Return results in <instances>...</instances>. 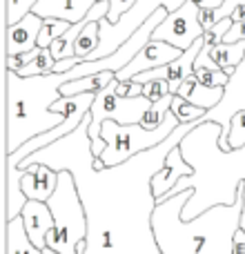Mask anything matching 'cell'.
I'll use <instances>...</instances> for the list:
<instances>
[{
    "mask_svg": "<svg viewBox=\"0 0 245 254\" xmlns=\"http://www.w3.org/2000/svg\"><path fill=\"white\" fill-rule=\"evenodd\" d=\"M89 125L92 114H87L76 131L31 154L18 167L27 170L34 163H43L56 172L67 170L74 174L87 212V239L80 254H163L152 225L158 205L152 179L163 167L167 154L198 123H181L161 145L105 170L94 167L96 156L92 152Z\"/></svg>",
    "mask_w": 245,
    "mask_h": 254,
    "instance_id": "cell-1",
    "label": "cell"
},
{
    "mask_svg": "<svg viewBox=\"0 0 245 254\" xmlns=\"http://www.w3.org/2000/svg\"><path fill=\"white\" fill-rule=\"evenodd\" d=\"M221 134L223 127L219 123L203 121L179 145L185 161L194 167V174L183 176L167 196H176L185 190H192V196L183 207L185 221L196 219L198 214L214 205H232L239 196V181L245 183V145L225 152L219 143ZM241 230L245 232V192Z\"/></svg>",
    "mask_w": 245,
    "mask_h": 254,
    "instance_id": "cell-2",
    "label": "cell"
},
{
    "mask_svg": "<svg viewBox=\"0 0 245 254\" xmlns=\"http://www.w3.org/2000/svg\"><path fill=\"white\" fill-rule=\"evenodd\" d=\"M245 183L239 181V196L232 205H214L185 221L183 207L192 190L167 196L154 210L152 225L163 254H232L234 234L241 230Z\"/></svg>",
    "mask_w": 245,
    "mask_h": 254,
    "instance_id": "cell-3",
    "label": "cell"
},
{
    "mask_svg": "<svg viewBox=\"0 0 245 254\" xmlns=\"http://www.w3.org/2000/svg\"><path fill=\"white\" fill-rule=\"evenodd\" d=\"M74 80L71 71L43 76H20L4 71V154H13L38 134L65 123V114L52 112V105L62 98L61 87Z\"/></svg>",
    "mask_w": 245,
    "mask_h": 254,
    "instance_id": "cell-4",
    "label": "cell"
},
{
    "mask_svg": "<svg viewBox=\"0 0 245 254\" xmlns=\"http://www.w3.org/2000/svg\"><path fill=\"white\" fill-rule=\"evenodd\" d=\"M47 205L54 214V230L47 234V248L61 254H80L87 239V212L71 172H58V188Z\"/></svg>",
    "mask_w": 245,
    "mask_h": 254,
    "instance_id": "cell-5",
    "label": "cell"
},
{
    "mask_svg": "<svg viewBox=\"0 0 245 254\" xmlns=\"http://www.w3.org/2000/svg\"><path fill=\"white\" fill-rule=\"evenodd\" d=\"M179 125H181L179 119L172 114V110L167 112L163 125L156 127V129H147L140 123L121 125L116 121H107L101 129V136L105 140V149H103V154L98 158L105 163V167L121 165V163L129 161L136 154L147 152V149L161 145L163 140H167Z\"/></svg>",
    "mask_w": 245,
    "mask_h": 254,
    "instance_id": "cell-6",
    "label": "cell"
},
{
    "mask_svg": "<svg viewBox=\"0 0 245 254\" xmlns=\"http://www.w3.org/2000/svg\"><path fill=\"white\" fill-rule=\"evenodd\" d=\"M152 107V101L145 96L138 98H122L116 94V78L105 89L96 94V101L92 105V125H89V140H92L94 156H101L105 149V140L101 136V129L107 121H116L121 125H136L143 121L147 110Z\"/></svg>",
    "mask_w": 245,
    "mask_h": 254,
    "instance_id": "cell-7",
    "label": "cell"
},
{
    "mask_svg": "<svg viewBox=\"0 0 245 254\" xmlns=\"http://www.w3.org/2000/svg\"><path fill=\"white\" fill-rule=\"evenodd\" d=\"M198 13H201V7L194 0H187L176 11L167 13L165 20L154 29L152 40H165V43L179 47L181 52H187L205 34L201 20H198Z\"/></svg>",
    "mask_w": 245,
    "mask_h": 254,
    "instance_id": "cell-8",
    "label": "cell"
},
{
    "mask_svg": "<svg viewBox=\"0 0 245 254\" xmlns=\"http://www.w3.org/2000/svg\"><path fill=\"white\" fill-rule=\"evenodd\" d=\"M241 110H245V56H243L241 65L230 76L223 101L205 114V121H214V123H219L223 127V134H221L219 143L225 152H228V138H230V131H232V116Z\"/></svg>",
    "mask_w": 245,
    "mask_h": 254,
    "instance_id": "cell-9",
    "label": "cell"
},
{
    "mask_svg": "<svg viewBox=\"0 0 245 254\" xmlns=\"http://www.w3.org/2000/svg\"><path fill=\"white\" fill-rule=\"evenodd\" d=\"M181 56H183V52H181L179 47H174V45L165 43V40H149V43L140 49L138 56H136L125 69H121L119 74H116V80H119V83L131 80L134 76L143 74V71L170 65V63H174L176 58H181Z\"/></svg>",
    "mask_w": 245,
    "mask_h": 254,
    "instance_id": "cell-10",
    "label": "cell"
},
{
    "mask_svg": "<svg viewBox=\"0 0 245 254\" xmlns=\"http://www.w3.org/2000/svg\"><path fill=\"white\" fill-rule=\"evenodd\" d=\"M189 174H194V167L185 161L181 147L176 145V147L167 154L163 167L156 172V176L152 179V192H154V196L158 198V203H161L163 198H165L167 194L176 188V183H179L183 176H189Z\"/></svg>",
    "mask_w": 245,
    "mask_h": 254,
    "instance_id": "cell-11",
    "label": "cell"
},
{
    "mask_svg": "<svg viewBox=\"0 0 245 254\" xmlns=\"http://www.w3.org/2000/svg\"><path fill=\"white\" fill-rule=\"evenodd\" d=\"M45 18H40L38 13L31 11L29 16H25L20 22L7 27V45L4 52L7 56H20V54L34 52L38 47V36L43 29Z\"/></svg>",
    "mask_w": 245,
    "mask_h": 254,
    "instance_id": "cell-12",
    "label": "cell"
},
{
    "mask_svg": "<svg viewBox=\"0 0 245 254\" xmlns=\"http://www.w3.org/2000/svg\"><path fill=\"white\" fill-rule=\"evenodd\" d=\"M20 188L29 201H43L47 203L52 194L58 188V172L43 163H34L25 170V176L20 181Z\"/></svg>",
    "mask_w": 245,
    "mask_h": 254,
    "instance_id": "cell-13",
    "label": "cell"
},
{
    "mask_svg": "<svg viewBox=\"0 0 245 254\" xmlns=\"http://www.w3.org/2000/svg\"><path fill=\"white\" fill-rule=\"evenodd\" d=\"M20 216L25 221V230L29 234L31 243L38 250H45L47 248V234L54 230V214L49 205L43 201H27Z\"/></svg>",
    "mask_w": 245,
    "mask_h": 254,
    "instance_id": "cell-14",
    "label": "cell"
},
{
    "mask_svg": "<svg viewBox=\"0 0 245 254\" xmlns=\"http://www.w3.org/2000/svg\"><path fill=\"white\" fill-rule=\"evenodd\" d=\"M96 2L98 0H38L34 13H38L40 18H56V20H67L76 25L87 18Z\"/></svg>",
    "mask_w": 245,
    "mask_h": 254,
    "instance_id": "cell-15",
    "label": "cell"
},
{
    "mask_svg": "<svg viewBox=\"0 0 245 254\" xmlns=\"http://www.w3.org/2000/svg\"><path fill=\"white\" fill-rule=\"evenodd\" d=\"M22 176H25V170L4 158V221L18 219L29 201L20 188Z\"/></svg>",
    "mask_w": 245,
    "mask_h": 254,
    "instance_id": "cell-16",
    "label": "cell"
},
{
    "mask_svg": "<svg viewBox=\"0 0 245 254\" xmlns=\"http://www.w3.org/2000/svg\"><path fill=\"white\" fill-rule=\"evenodd\" d=\"M225 87H207L203 85L196 76H189L183 85L179 87V96H183L185 101H189L192 105L201 107V110L210 112L223 101Z\"/></svg>",
    "mask_w": 245,
    "mask_h": 254,
    "instance_id": "cell-17",
    "label": "cell"
},
{
    "mask_svg": "<svg viewBox=\"0 0 245 254\" xmlns=\"http://www.w3.org/2000/svg\"><path fill=\"white\" fill-rule=\"evenodd\" d=\"M203 52L225 71V74L232 76L234 69L241 65L243 56H245V40H239V43H221V45H205Z\"/></svg>",
    "mask_w": 245,
    "mask_h": 254,
    "instance_id": "cell-18",
    "label": "cell"
},
{
    "mask_svg": "<svg viewBox=\"0 0 245 254\" xmlns=\"http://www.w3.org/2000/svg\"><path fill=\"white\" fill-rule=\"evenodd\" d=\"M4 252L7 254H43V250L31 243L29 234L25 230L22 216L7 221V234H4Z\"/></svg>",
    "mask_w": 245,
    "mask_h": 254,
    "instance_id": "cell-19",
    "label": "cell"
},
{
    "mask_svg": "<svg viewBox=\"0 0 245 254\" xmlns=\"http://www.w3.org/2000/svg\"><path fill=\"white\" fill-rule=\"evenodd\" d=\"M116 78L114 71H103V74H92L83 76V78H74L69 83H65L61 87L62 96H76V94H98L101 89H105L112 80Z\"/></svg>",
    "mask_w": 245,
    "mask_h": 254,
    "instance_id": "cell-20",
    "label": "cell"
},
{
    "mask_svg": "<svg viewBox=\"0 0 245 254\" xmlns=\"http://www.w3.org/2000/svg\"><path fill=\"white\" fill-rule=\"evenodd\" d=\"M98 43H101V27H98V22H89V25L80 31L78 38H76L74 54L80 58V61H87V58L98 49Z\"/></svg>",
    "mask_w": 245,
    "mask_h": 254,
    "instance_id": "cell-21",
    "label": "cell"
},
{
    "mask_svg": "<svg viewBox=\"0 0 245 254\" xmlns=\"http://www.w3.org/2000/svg\"><path fill=\"white\" fill-rule=\"evenodd\" d=\"M56 58H54L52 49H43L38 47V54H36V58L31 63H27L22 69H18V74L20 76H43V74H52L54 69H56Z\"/></svg>",
    "mask_w": 245,
    "mask_h": 254,
    "instance_id": "cell-22",
    "label": "cell"
},
{
    "mask_svg": "<svg viewBox=\"0 0 245 254\" xmlns=\"http://www.w3.org/2000/svg\"><path fill=\"white\" fill-rule=\"evenodd\" d=\"M172 114L179 119V123H203L205 121V110H201V107L192 105L189 101H185L183 96H179L176 94L174 101H172Z\"/></svg>",
    "mask_w": 245,
    "mask_h": 254,
    "instance_id": "cell-23",
    "label": "cell"
},
{
    "mask_svg": "<svg viewBox=\"0 0 245 254\" xmlns=\"http://www.w3.org/2000/svg\"><path fill=\"white\" fill-rule=\"evenodd\" d=\"M71 27V22L67 20H56V18H45L43 22V29H40V36H38V47L43 49H49L52 47L54 40L62 38L67 29Z\"/></svg>",
    "mask_w": 245,
    "mask_h": 254,
    "instance_id": "cell-24",
    "label": "cell"
},
{
    "mask_svg": "<svg viewBox=\"0 0 245 254\" xmlns=\"http://www.w3.org/2000/svg\"><path fill=\"white\" fill-rule=\"evenodd\" d=\"M172 101H174V94H167V96L161 98L158 103H152V107H149L147 114L143 116L140 125L147 127V129H156V127H161L163 121H165V116H167V112H170V107H172Z\"/></svg>",
    "mask_w": 245,
    "mask_h": 254,
    "instance_id": "cell-25",
    "label": "cell"
},
{
    "mask_svg": "<svg viewBox=\"0 0 245 254\" xmlns=\"http://www.w3.org/2000/svg\"><path fill=\"white\" fill-rule=\"evenodd\" d=\"M36 2L38 0H7V4H4V22H7V27L16 25L25 16H29L34 11Z\"/></svg>",
    "mask_w": 245,
    "mask_h": 254,
    "instance_id": "cell-26",
    "label": "cell"
},
{
    "mask_svg": "<svg viewBox=\"0 0 245 254\" xmlns=\"http://www.w3.org/2000/svg\"><path fill=\"white\" fill-rule=\"evenodd\" d=\"M194 76L207 87H228L230 74H225L223 69H207V67H198L194 69Z\"/></svg>",
    "mask_w": 245,
    "mask_h": 254,
    "instance_id": "cell-27",
    "label": "cell"
},
{
    "mask_svg": "<svg viewBox=\"0 0 245 254\" xmlns=\"http://www.w3.org/2000/svg\"><path fill=\"white\" fill-rule=\"evenodd\" d=\"M243 145H245V110L237 112L232 116V131H230V138H228V152L243 147Z\"/></svg>",
    "mask_w": 245,
    "mask_h": 254,
    "instance_id": "cell-28",
    "label": "cell"
},
{
    "mask_svg": "<svg viewBox=\"0 0 245 254\" xmlns=\"http://www.w3.org/2000/svg\"><path fill=\"white\" fill-rule=\"evenodd\" d=\"M170 92V83L165 78H156V80H149V83H143V96L152 103H158L161 98H165Z\"/></svg>",
    "mask_w": 245,
    "mask_h": 254,
    "instance_id": "cell-29",
    "label": "cell"
},
{
    "mask_svg": "<svg viewBox=\"0 0 245 254\" xmlns=\"http://www.w3.org/2000/svg\"><path fill=\"white\" fill-rule=\"evenodd\" d=\"M136 2H138V0H110V13H107V20L119 22Z\"/></svg>",
    "mask_w": 245,
    "mask_h": 254,
    "instance_id": "cell-30",
    "label": "cell"
},
{
    "mask_svg": "<svg viewBox=\"0 0 245 254\" xmlns=\"http://www.w3.org/2000/svg\"><path fill=\"white\" fill-rule=\"evenodd\" d=\"M116 94L122 98H138L143 96V83H136V80H116Z\"/></svg>",
    "mask_w": 245,
    "mask_h": 254,
    "instance_id": "cell-31",
    "label": "cell"
},
{
    "mask_svg": "<svg viewBox=\"0 0 245 254\" xmlns=\"http://www.w3.org/2000/svg\"><path fill=\"white\" fill-rule=\"evenodd\" d=\"M239 40H245V22H234L223 43H239Z\"/></svg>",
    "mask_w": 245,
    "mask_h": 254,
    "instance_id": "cell-32",
    "label": "cell"
},
{
    "mask_svg": "<svg viewBox=\"0 0 245 254\" xmlns=\"http://www.w3.org/2000/svg\"><path fill=\"white\" fill-rule=\"evenodd\" d=\"M232 254H245V232H243V230H239V232L234 234Z\"/></svg>",
    "mask_w": 245,
    "mask_h": 254,
    "instance_id": "cell-33",
    "label": "cell"
},
{
    "mask_svg": "<svg viewBox=\"0 0 245 254\" xmlns=\"http://www.w3.org/2000/svg\"><path fill=\"white\" fill-rule=\"evenodd\" d=\"M194 2H196L201 9H216V7H221L225 0H194Z\"/></svg>",
    "mask_w": 245,
    "mask_h": 254,
    "instance_id": "cell-34",
    "label": "cell"
}]
</instances>
